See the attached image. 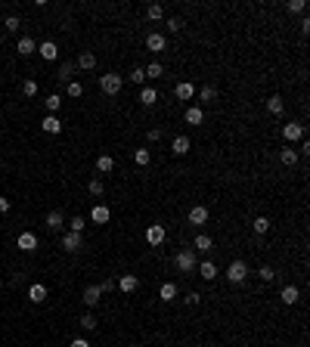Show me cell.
Masks as SVG:
<instances>
[{
	"label": "cell",
	"mask_w": 310,
	"mask_h": 347,
	"mask_svg": "<svg viewBox=\"0 0 310 347\" xmlns=\"http://www.w3.org/2000/svg\"><path fill=\"white\" fill-rule=\"evenodd\" d=\"M121 87H124V78H121V74H115V72H109V74L99 78V90H103L106 96H118Z\"/></svg>",
	"instance_id": "1"
},
{
	"label": "cell",
	"mask_w": 310,
	"mask_h": 347,
	"mask_svg": "<svg viewBox=\"0 0 310 347\" xmlns=\"http://www.w3.org/2000/svg\"><path fill=\"white\" fill-rule=\"evenodd\" d=\"M174 267H177L180 273H192V270L199 267V260H196V251H192V248H183V251H177V255H174Z\"/></svg>",
	"instance_id": "2"
},
{
	"label": "cell",
	"mask_w": 310,
	"mask_h": 347,
	"mask_svg": "<svg viewBox=\"0 0 310 347\" xmlns=\"http://www.w3.org/2000/svg\"><path fill=\"white\" fill-rule=\"evenodd\" d=\"M245 276H248V267H245V260H233V264L227 267V279H230L233 285L245 282Z\"/></svg>",
	"instance_id": "3"
},
{
	"label": "cell",
	"mask_w": 310,
	"mask_h": 347,
	"mask_svg": "<svg viewBox=\"0 0 310 347\" xmlns=\"http://www.w3.org/2000/svg\"><path fill=\"white\" fill-rule=\"evenodd\" d=\"M164 47H167L164 35H158V31H149V35H146V50H149V53H162Z\"/></svg>",
	"instance_id": "4"
},
{
	"label": "cell",
	"mask_w": 310,
	"mask_h": 347,
	"mask_svg": "<svg viewBox=\"0 0 310 347\" xmlns=\"http://www.w3.org/2000/svg\"><path fill=\"white\" fill-rule=\"evenodd\" d=\"M282 137H286L289 143H298V140H304V124H298V121H292L282 128Z\"/></svg>",
	"instance_id": "5"
},
{
	"label": "cell",
	"mask_w": 310,
	"mask_h": 347,
	"mask_svg": "<svg viewBox=\"0 0 310 347\" xmlns=\"http://www.w3.org/2000/svg\"><path fill=\"white\" fill-rule=\"evenodd\" d=\"M137 285H140V279H137V276H133V273H124L118 282H115V289L124 292V294H130V292H137Z\"/></svg>",
	"instance_id": "6"
},
{
	"label": "cell",
	"mask_w": 310,
	"mask_h": 347,
	"mask_svg": "<svg viewBox=\"0 0 310 347\" xmlns=\"http://www.w3.org/2000/svg\"><path fill=\"white\" fill-rule=\"evenodd\" d=\"M211 248H214V239H211L208 233H199L196 242H192V251H199V255H208Z\"/></svg>",
	"instance_id": "7"
},
{
	"label": "cell",
	"mask_w": 310,
	"mask_h": 347,
	"mask_svg": "<svg viewBox=\"0 0 310 347\" xmlns=\"http://www.w3.org/2000/svg\"><path fill=\"white\" fill-rule=\"evenodd\" d=\"M189 223H192V226H205V223H208V208H205V205L189 208Z\"/></svg>",
	"instance_id": "8"
},
{
	"label": "cell",
	"mask_w": 310,
	"mask_h": 347,
	"mask_svg": "<svg viewBox=\"0 0 310 347\" xmlns=\"http://www.w3.org/2000/svg\"><path fill=\"white\" fill-rule=\"evenodd\" d=\"M189 149H192V143H189V137H186V133L174 137V143H171V152H174V155H186Z\"/></svg>",
	"instance_id": "9"
},
{
	"label": "cell",
	"mask_w": 310,
	"mask_h": 347,
	"mask_svg": "<svg viewBox=\"0 0 310 347\" xmlns=\"http://www.w3.org/2000/svg\"><path fill=\"white\" fill-rule=\"evenodd\" d=\"M174 93H177V99H183V103H192V96H196V87H192L189 81H180L177 87H174Z\"/></svg>",
	"instance_id": "10"
},
{
	"label": "cell",
	"mask_w": 310,
	"mask_h": 347,
	"mask_svg": "<svg viewBox=\"0 0 310 347\" xmlns=\"http://www.w3.org/2000/svg\"><path fill=\"white\" fill-rule=\"evenodd\" d=\"M279 298H282V304H298L301 301V292H298V285H282V292H279Z\"/></svg>",
	"instance_id": "11"
},
{
	"label": "cell",
	"mask_w": 310,
	"mask_h": 347,
	"mask_svg": "<svg viewBox=\"0 0 310 347\" xmlns=\"http://www.w3.org/2000/svg\"><path fill=\"white\" fill-rule=\"evenodd\" d=\"M109 217H112V211H109L106 205H93V211H90V220H93L96 226H103V223H109Z\"/></svg>",
	"instance_id": "12"
},
{
	"label": "cell",
	"mask_w": 310,
	"mask_h": 347,
	"mask_svg": "<svg viewBox=\"0 0 310 347\" xmlns=\"http://www.w3.org/2000/svg\"><path fill=\"white\" fill-rule=\"evenodd\" d=\"M146 242H149V245H162V242H164V226H162V223H152V226L146 230Z\"/></svg>",
	"instance_id": "13"
},
{
	"label": "cell",
	"mask_w": 310,
	"mask_h": 347,
	"mask_svg": "<svg viewBox=\"0 0 310 347\" xmlns=\"http://www.w3.org/2000/svg\"><path fill=\"white\" fill-rule=\"evenodd\" d=\"M81 245H84V239H81V233H72V230H69V233L62 236V248H65V251H78Z\"/></svg>",
	"instance_id": "14"
},
{
	"label": "cell",
	"mask_w": 310,
	"mask_h": 347,
	"mask_svg": "<svg viewBox=\"0 0 310 347\" xmlns=\"http://www.w3.org/2000/svg\"><path fill=\"white\" fill-rule=\"evenodd\" d=\"M37 53L47 59V62H53V59H59V47L53 44V40H44V44L37 47Z\"/></svg>",
	"instance_id": "15"
},
{
	"label": "cell",
	"mask_w": 310,
	"mask_h": 347,
	"mask_svg": "<svg viewBox=\"0 0 310 347\" xmlns=\"http://www.w3.org/2000/svg\"><path fill=\"white\" fill-rule=\"evenodd\" d=\"M183 118H186V124H202V121H205V112H202V106H192V103H189Z\"/></svg>",
	"instance_id": "16"
},
{
	"label": "cell",
	"mask_w": 310,
	"mask_h": 347,
	"mask_svg": "<svg viewBox=\"0 0 310 347\" xmlns=\"http://www.w3.org/2000/svg\"><path fill=\"white\" fill-rule=\"evenodd\" d=\"M28 301H31V304H44V301H47V285L35 282V285L28 289Z\"/></svg>",
	"instance_id": "17"
},
{
	"label": "cell",
	"mask_w": 310,
	"mask_h": 347,
	"mask_svg": "<svg viewBox=\"0 0 310 347\" xmlns=\"http://www.w3.org/2000/svg\"><path fill=\"white\" fill-rule=\"evenodd\" d=\"M99 298H103L99 285H87V289H84V304H87V307H96V304H99Z\"/></svg>",
	"instance_id": "18"
},
{
	"label": "cell",
	"mask_w": 310,
	"mask_h": 347,
	"mask_svg": "<svg viewBox=\"0 0 310 347\" xmlns=\"http://www.w3.org/2000/svg\"><path fill=\"white\" fill-rule=\"evenodd\" d=\"M177 292H180V289H177V282H164L162 289H158V298H162L164 304H171L174 298H177Z\"/></svg>",
	"instance_id": "19"
},
{
	"label": "cell",
	"mask_w": 310,
	"mask_h": 347,
	"mask_svg": "<svg viewBox=\"0 0 310 347\" xmlns=\"http://www.w3.org/2000/svg\"><path fill=\"white\" fill-rule=\"evenodd\" d=\"M37 248V236L35 233H19V251H35Z\"/></svg>",
	"instance_id": "20"
},
{
	"label": "cell",
	"mask_w": 310,
	"mask_h": 347,
	"mask_svg": "<svg viewBox=\"0 0 310 347\" xmlns=\"http://www.w3.org/2000/svg\"><path fill=\"white\" fill-rule=\"evenodd\" d=\"M196 270H199V276H202L205 282H211V279H217V267L211 264V260H202V264H199Z\"/></svg>",
	"instance_id": "21"
},
{
	"label": "cell",
	"mask_w": 310,
	"mask_h": 347,
	"mask_svg": "<svg viewBox=\"0 0 310 347\" xmlns=\"http://www.w3.org/2000/svg\"><path fill=\"white\" fill-rule=\"evenodd\" d=\"M267 112H270L273 118H279L282 112H286V103H282V96H270V99H267Z\"/></svg>",
	"instance_id": "22"
},
{
	"label": "cell",
	"mask_w": 310,
	"mask_h": 347,
	"mask_svg": "<svg viewBox=\"0 0 310 347\" xmlns=\"http://www.w3.org/2000/svg\"><path fill=\"white\" fill-rule=\"evenodd\" d=\"M140 103H143V106H155L158 103V90L155 87H140Z\"/></svg>",
	"instance_id": "23"
},
{
	"label": "cell",
	"mask_w": 310,
	"mask_h": 347,
	"mask_svg": "<svg viewBox=\"0 0 310 347\" xmlns=\"http://www.w3.org/2000/svg\"><path fill=\"white\" fill-rule=\"evenodd\" d=\"M44 133H62V121L56 115H44Z\"/></svg>",
	"instance_id": "24"
},
{
	"label": "cell",
	"mask_w": 310,
	"mask_h": 347,
	"mask_svg": "<svg viewBox=\"0 0 310 347\" xmlns=\"http://www.w3.org/2000/svg\"><path fill=\"white\" fill-rule=\"evenodd\" d=\"M96 171H99V174H112V171H115V158H112V155H99V158H96Z\"/></svg>",
	"instance_id": "25"
},
{
	"label": "cell",
	"mask_w": 310,
	"mask_h": 347,
	"mask_svg": "<svg viewBox=\"0 0 310 347\" xmlns=\"http://www.w3.org/2000/svg\"><path fill=\"white\" fill-rule=\"evenodd\" d=\"M279 162L286 164V167H295V164H298V149H292V146L282 149V152H279Z\"/></svg>",
	"instance_id": "26"
},
{
	"label": "cell",
	"mask_w": 310,
	"mask_h": 347,
	"mask_svg": "<svg viewBox=\"0 0 310 347\" xmlns=\"http://www.w3.org/2000/svg\"><path fill=\"white\" fill-rule=\"evenodd\" d=\"M62 223H65L62 211H50L47 214V230H62Z\"/></svg>",
	"instance_id": "27"
},
{
	"label": "cell",
	"mask_w": 310,
	"mask_h": 347,
	"mask_svg": "<svg viewBox=\"0 0 310 347\" xmlns=\"http://www.w3.org/2000/svg\"><path fill=\"white\" fill-rule=\"evenodd\" d=\"M74 65H78V69H84V72H90V69H96V56H93V53H81Z\"/></svg>",
	"instance_id": "28"
},
{
	"label": "cell",
	"mask_w": 310,
	"mask_h": 347,
	"mask_svg": "<svg viewBox=\"0 0 310 347\" xmlns=\"http://www.w3.org/2000/svg\"><path fill=\"white\" fill-rule=\"evenodd\" d=\"M143 72H146V78H152V81L164 78V65H162V62H149V65H146Z\"/></svg>",
	"instance_id": "29"
},
{
	"label": "cell",
	"mask_w": 310,
	"mask_h": 347,
	"mask_svg": "<svg viewBox=\"0 0 310 347\" xmlns=\"http://www.w3.org/2000/svg\"><path fill=\"white\" fill-rule=\"evenodd\" d=\"M16 50H19V56H31L37 50V44L31 37H19V47H16Z\"/></svg>",
	"instance_id": "30"
},
{
	"label": "cell",
	"mask_w": 310,
	"mask_h": 347,
	"mask_svg": "<svg viewBox=\"0 0 310 347\" xmlns=\"http://www.w3.org/2000/svg\"><path fill=\"white\" fill-rule=\"evenodd\" d=\"M44 106H47L50 115H56V112H59V106H62V96H59V93H50V96L44 99Z\"/></svg>",
	"instance_id": "31"
},
{
	"label": "cell",
	"mask_w": 310,
	"mask_h": 347,
	"mask_svg": "<svg viewBox=\"0 0 310 347\" xmlns=\"http://www.w3.org/2000/svg\"><path fill=\"white\" fill-rule=\"evenodd\" d=\"M251 230H255L257 236H267V230H270V220H267L264 214H261V217H255V220H251Z\"/></svg>",
	"instance_id": "32"
},
{
	"label": "cell",
	"mask_w": 310,
	"mask_h": 347,
	"mask_svg": "<svg viewBox=\"0 0 310 347\" xmlns=\"http://www.w3.org/2000/svg\"><path fill=\"white\" fill-rule=\"evenodd\" d=\"M87 192H90V196H93V199H99V196H103V192H106L103 180H99V177H93V180L87 183Z\"/></svg>",
	"instance_id": "33"
},
{
	"label": "cell",
	"mask_w": 310,
	"mask_h": 347,
	"mask_svg": "<svg viewBox=\"0 0 310 347\" xmlns=\"http://www.w3.org/2000/svg\"><path fill=\"white\" fill-rule=\"evenodd\" d=\"M133 162H137L140 167H146L149 162H152V152H149V149H137V152H133Z\"/></svg>",
	"instance_id": "34"
},
{
	"label": "cell",
	"mask_w": 310,
	"mask_h": 347,
	"mask_svg": "<svg viewBox=\"0 0 310 347\" xmlns=\"http://www.w3.org/2000/svg\"><path fill=\"white\" fill-rule=\"evenodd\" d=\"M74 69H78L74 62H65V65H59V81H62V84H69V81H72V74H74Z\"/></svg>",
	"instance_id": "35"
},
{
	"label": "cell",
	"mask_w": 310,
	"mask_h": 347,
	"mask_svg": "<svg viewBox=\"0 0 310 347\" xmlns=\"http://www.w3.org/2000/svg\"><path fill=\"white\" fill-rule=\"evenodd\" d=\"M304 10H307L304 0H289V3H286V13L289 16H298V13H304Z\"/></svg>",
	"instance_id": "36"
},
{
	"label": "cell",
	"mask_w": 310,
	"mask_h": 347,
	"mask_svg": "<svg viewBox=\"0 0 310 347\" xmlns=\"http://www.w3.org/2000/svg\"><path fill=\"white\" fill-rule=\"evenodd\" d=\"M199 99H202V103H217V90L211 87V84H208V87L199 90Z\"/></svg>",
	"instance_id": "37"
},
{
	"label": "cell",
	"mask_w": 310,
	"mask_h": 347,
	"mask_svg": "<svg viewBox=\"0 0 310 347\" xmlns=\"http://www.w3.org/2000/svg\"><path fill=\"white\" fill-rule=\"evenodd\" d=\"M146 16L152 22H158V19H164V10H162V3H149V10H146Z\"/></svg>",
	"instance_id": "38"
},
{
	"label": "cell",
	"mask_w": 310,
	"mask_h": 347,
	"mask_svg": "<svg viewBox=\"0 0 310 347\" xmlns=\"http://www.w3.org/2000/svg\"><path fill=\"white\" fill-rule=\"evenodd\" d=\"M257 279H261V282H273V279H276V270L264 264L261 270H257Z\"/></svg>",
	"instance_id": "39"
},
{
	"label": "cell",
	"mask_w": 310,
	"mask_h": 347,
	"mask_svg": "<svg viewBox=\"0 0 310 347\" xmlns=\"http://www.w3.org/2000/svg\"><path fill=\"white\" fill-rule=\"evenodd\" d=\"M81 329H87V332L96 329V316H93V313H84V316H81Z\"/></svg>",
	"instance_id": "40"
},
{
	"label": "cell",
	"mask_w": 310,
	"mask_h": 347,
	"mask_svg": "<svg viewBox=\"0 0 310 347\" xmlns=\"http://www.w3.org/2000/svg\"><path fill=\"white\" fill-rule=\"evenodd\" d=\"M84 226H87V220H84V217H72L69 220V230L72 233H84Z\"/></svg>",
	"instance_id": "41"
},
{
	"label": "cell",
	"mask_w": 310,
	"mask_h": 347,
	"mask_svg": "<svg viewBox=\"0 0 310 347\" xmlns=\"http://www.w3.org/2000/svg\"><path fill=\"white\" fill-rule=\"evenodd\" d=\"M81 93H84V87H81V84H78V81H69V96H72V99H78Z\"/></svg>",
	"instance_id": "42"
},
{
	"label": "cell",
	"mask_w": 310,
	"mask_h": 347,
	"mask_svg": "<svg viewBox=\"0 0 310 347\" xmlns=\"http://www.w3.org/2000/svg\"><path fill=\"white\" fill-rule=\"evenodd\" d=\"M180 28H183V22L177 19V16H171V19H167V31H171V35H177Z\"/></svg>",
	"instance_id": "43"
},
{
	"label": "cell",
	"mask_w": 310,
	"mask_h": 347,
	"mask_svg": "<svg viewBox=\"0 0 310 347\" xmlns=\"http://www.w3.org/2000/svg\"><path fill=\"white\" fill-rule=\"evenodd\" d=\"M35 93H37V84L35 81H25L22 84V96H35Z\"/></svg>",
	"instance_id": "44"
},
{
	"label": "cell",
	"mask_w": 310,
	"mask_h": 347,
	"mask_svg": "<svg viewBox=\"0 0 310 347\" xmlns=\"http://www.w3.org/2000/svg\"><path fill=\"white\" fill-rule=\"evenodd\" d=\"M130 81L143 87V81H146V72H143V69H133V72H130Z\"/></svg>",
	"instance_id": "45"
},
{
	"label": "cell",
	"mask_w": 310,
	"mask_h": 347,
	"mask_svg": "<svg viewBox=\"0 0 310 347\" xmlns=\"http://www.w3.org/2000/svg\"><path fill=\"white\" fill-rule=\"evenodd\" d=\"M183 301H186V304H189V307H196V304H199V301H202V294H199V292H189V294H186V298H183Z\"/></svg>",
	"instance_id": "46"
},
{
	"label": "cell",
	"mask_w": 310,
	"mask_h": 347,
	"mask_svg": "<svg viewBox=\"0 0 310 347\" xmlns=\"http://www.w3.org/2000/svg\"><path fill=\"white\" fill-rule=\"evenodd\" d=\"M6 31H19V19H16V16H10V19H6V25H3Z\"/></svg>",
	"instance_id": "47"
},
{
	"label": "cell",
	"mask_w": 310,
	"mask_h": 347,
	"mask_svg": "<svg viewBox=\"0 0 310 347\" xmlns=\"http://www.w3.org/2000/svg\"><path fill=\"white\" fill-rule=\"evenodd\" d=\"M69 347H90V341H87V338H74Z\"/></svg>",
	"instance_id": "48"
},
{
	"label": "cell",
	"mask_w": 310,
	"mask_h": 347,
	"mask_svg": "<svg viewBox=\"0 0 310 347\" xmlns=\"http://www.w3.org/2000/svg\"><path fill=\"white\" fill-rule=\"evenodd\" d=\"M112 289H115V279H106V282L99 285V292H112Z\"/></svg>",
	"instance_id": "49"
},
{
	"label": "cell",
	"mask_w": 310,
	"mask_h": 347,
	"mask_svg": "<svg viewBox=\"0 0 310 347\" xmlns=\"http://www.w3.org/2000/svg\"><path fill=\"white\" fill-rule=\"evenodd\" d=\"M6 211H10V199L0 196V214H6Z\"/></svg>",
	"instance_id": "50"
},
{
	"label": "cell",
	"mask_w": 310,
	"mask_h": 347,
	"mask_svg": "<svg viewBox=\"0 0 310 347\" xmlns=\"http://www.w3.org/2000/svg\"><path fill=\"white\" fill-rule=\"evenodd\" d=\"M149 140H152V143H155V140H162V130L152 128V130H149Z\"/></svg>",
	"instance_id": "51"
}]
</instances>
